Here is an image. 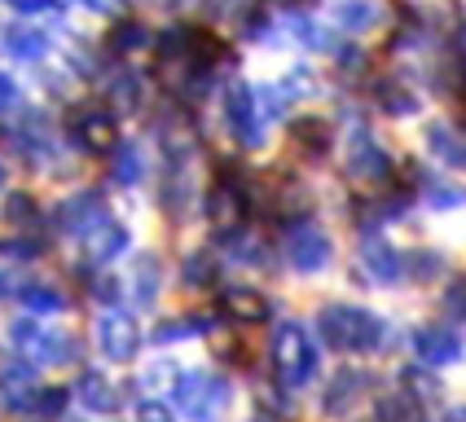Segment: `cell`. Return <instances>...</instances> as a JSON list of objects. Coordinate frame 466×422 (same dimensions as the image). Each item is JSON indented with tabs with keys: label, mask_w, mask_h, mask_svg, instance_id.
Here are the masks:
<instances>
[{
	"label": "cell",
	"mask_w": 466,
	"mask_h": 422,
	"mask_svg": "<svg viewBox=\"0 0 466 422\" xmlns=\"http://www.w3.org/2000/svg\"><path fill=\"white\" fill-rule=\"evenodd\" d=\"M290 136H295V146H304L309 155H321V150L330 146V128H326V119H295Z\"/></svg>",
	"instance_id": "5b68a950"
},
{
	"label": "cell",
	"mask_w": 466,
	"mask_h": 422,
	"mask_svg": "<svg viewBox=\"0 0 466 422\" xmlns=\"http://www.w3.org/2000/svg\"><path fill=\"white\" fill-rule=\"evenodd\" d=\"M208 207H211V220H216V225H233V220L242 216V194H238L233 185H225V189L211 194Z\"/></svg>",
	"instance_id": "8992f818"
},
{
	"label": "cell",
	"mask_w": 466,
	"mask_h": 422,
	"mask_svg": "<svg viewBox=\"0 0 466 422\" xmlns=\"http://www.w3.org/2000/svg\"><path fill=\"white\" fill-rule=\"evenodd\" d=\"M185 53H189V62H194V66H211V62L225 53V45H220L211 31L194 26V31H185Z\"/></svg>",
	"instance_id": "3957f363"
},
{
	"label": "cell",
	"mask_w": 466,
	"mask_h": 422,
	"mask_svg": "<svg viewBox=\"0 0 466 422\" xmlns=\"http://www.w3.org/2000/svg\"><path fill=\"white\" fill-rule=\"evenodd\" d=\"M88 5H93V9H102V14H115V9H119V0H88Z\"/></svg>",
	"instance_id": "ba28073f"
},
{
	"label": "cell",
	"mask_w": 466,
	"mask_h": 422,
	"mask_svg": "<svg viewBox=\"0 0 466 422\" xmlns=\"http://www.w3.org/2000/svg\"><path fill=\"white\" fill-rule=\"evenodd\" d=\"M141 40H146V31H141L137 23L115 26V45H119V49H132V45H141Z\"/></svg>",
	"instance_id": "52a82bcc"
},
{
	"label": "cell",
	"mask_w": 466,
	"mask_h": 422,
	"mask_svg": "<svg viewBox=\"0 0 466 422\" xmlns=\"http://www.w3.org/2000/svg\"><path fill=\"white\" fill-rule=\"evenodd\" d=\"M225 313L238 316V321H259V316L268 313V304H264V295H259V290L233 286V290H225Z\"/></svg>",
	"instance_id": "7a4b0ae2"
},
{
	"label": "cell",
	"mask_w": 466,
	"mask_h": 422,
	"mask_svg": "<svg viewBox=\"0 0 466 422\" xmlns=\"http://www.w3.org/2000/svg\"><path fill=\"white\" fill-rule=\"evenodd\" d=\"M115 136H119V132H115V119L102 115V110H88V115L79 119V141H84L88 150H97V155L115 146Z\"/></svg>",
	"instance_id": "6da1fadb"
},
{
	"label": "cell",
	"mask_w": 466,
	"mask_h": 422,
	"mask_svg": "<svg viewBox=\"0 0 466 422\" xmlns=\"http://www.w3.org/2000/svg\"><path fill=\"white\" fill-rule=\"evenodd\" d=\"M335 18L343 26H352V31H370V26H379V5L374 0H343L335 9Z\"/></svg>",
	"instance_id": "277c9868"
}]
</instances>
